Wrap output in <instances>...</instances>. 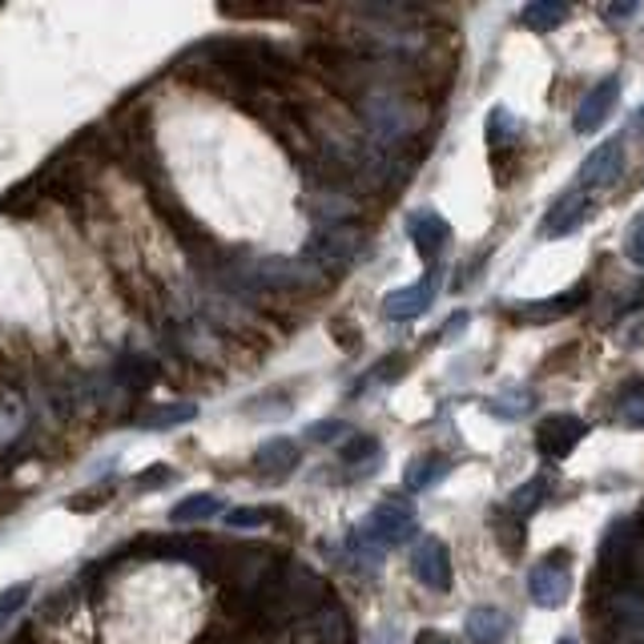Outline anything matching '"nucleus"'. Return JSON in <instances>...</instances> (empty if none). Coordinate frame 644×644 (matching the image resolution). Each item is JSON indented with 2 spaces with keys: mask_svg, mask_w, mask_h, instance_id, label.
<instances>
[{
  "mask_svg": "<svg viewBox=\"0 0 644 644\" xmlns=\"http://www.w3.org/2000/svg\"><path fill=\"white\" fill-rule=\"evenodd\" d=\"M519 21L536 32H552L556 24L568 21V4H556V0H536L528 9H519Z\"/></svg>",
  "mask_w": 644,
  "mask_h": 644,
  "instance_id": "15",
  "label": "nucleus"
},
{
  "mask_svg": "<svg viewBox=\"0 0 644 644\" xmlns=\"http://www.w3.org/2000/svg\"><path fill=\"white\" fill-rule=\"evenodd\" d=\"M524 407H532V395H516V399H492V403H487V412L504 415V419H516Z\"/></svg>",
  "mask_w": 644,
  "mask_h": 644,
  "instance_id": "25",
  "label": "nucleus"
},
{
  "mask_svg": "<svg viewBox=\"0 0 644 644\" xmlns=\"http://www.w3.org/2000/svg\"><path fill=\"white\" fill-rule=\"evenodd\" d=\"M616 101H621V77H604V81H596L588 89V97L581 101V109H576V117H572V129L576 133H596V129L613 117V109H616Z\"/></svg>",
  "mask_w": 644,
  "mask_h": 644,
  "instance_id": "5",
  "label": "nucleus"
},
{
  "mask_svg": "<svg viewBox=\"0 0 644 644\" xmlns=\"http://www.w3.org/2000/svg\"><path fill=\"white\" fill-rule=\"evenodd\" d=\"M343 459H347V464H355V472H367V467H363V459H367L370 467H379V439H370V435H363V439H350L347 447H343Z\"/></svg>",
  "mask_w": 644,
  "mask_h": 644,
  "instance_id": "17",
  "label": "nucleus"
},
{
  "mask_svg": "<svg viewBox=\"0 0 644 644\" xmlns=\"http://www.w3.org/2000/svg\"><path fill=\"white\" fill-rule=\"evenodd\" d=\"M624 169V141H601L592 149L581 166V186L584 190H601V186H613Z\"/></svg>",
  "mask_w": 644,
  "mask_h": 644,
  "instance_id": "7",
  "label": "nucleus"
},
{
  "mask_svg": "<svg viewBox=\"0 0 644 644\" xmlns=\"http://www.w3.org/2000/svg\"><path fill=\"white\" fill-rule=\"evenodd\" d=\"M109 496H113V487H101V492H97V487H93V492H85V496H73V499H69V507H73V512H81V507H93V504L101 507Z\"/></svg>",
  "mask_w": 644,
  "mask_h": 644,
  "instance_id": "26",
  "label": "nucleus"
},
{
  "mask_svg": "<svg viewBox=\"0 0 644 644\" xmlns=\"http://www.w3.org/2000/svg\"><path fill=\"white\" fill-rule=\"evenodd\" d=\"M222 512V499L214 496V492H198V496H186L181 504L169 507V519L174 524H201V519H210Z\"/></svg>",
  "mask_w": 644,
  "mask_h": 644,
  "instance_id": "14",
  "label": "nucleus"
},
{
  "mask_svg": "<svg viewBox=\"0 0 644 644\" xmlns=\"http://www.w3.org/2000/svg\"><path fill=\"white\" fill-rule=\"evenodd\" d=\"M415 644H455V636H447V633H435V628H423V633L415 636Z\"/></svg>",
  "mask_w": 644,
  "mask_h": 644,
  "instance_id": "27",
  "label": "nucleus"
},
{
  "mask_svg": "<svg viewBox=\"0 0 644 644\" xmlns=\"http://www.w3.org/2000/svg\"><path fill=\"white\" fill-rule=\"evenodd\" d=\"M447 472H452V459H447V455H419V459L407 464V487H412V492H427V487L439 484Z\"/></svg>",
  "mask_w": 644,
  "mask_h": 644,
  "instance_id": "13",
  "label": "nucleus"
},
{
  "mask_svg": "<svg viewBox=\"0 0 644 644\" xmlns=\"http://www.w3.org/2000/svg\"><path fill=\"white\" fill-rule=\"evenodd\" d=\"M198 419V403H169V407H153V412L138 415V427L141 432H174L181 423Z\"/></svg>",
  "mask_w": 644,
  "mask_h": 644,
  "instance_id": "12",
  "label": "nucleus"
},
{
  "mask_svg": "<svg viewBox=\"0 0 644 644\" xmlns=\"http://www.w3.org/2000/svg\"><path fill=\"white\" fill-rule=\"evenodd\" d=\"M584 432H588V423L581 419V415H548V419L536 427V447L544 455H568L572 447L581 444Z\"/></svg>",
  "mask_w": 644,
  "mask_h": 644,
  "instance_id": "6",
  "label": "nucleus"
},
{
  "mask_svg": "<svg viewBox=\"0 0 644 644\" xmlns=\"http://www.w3.org/2000/svg\"><path fill=\"white\" fill-rule=\"evenodd\" d=\"M528 596L539 604V608H561V604L568 601V596H572V561H568V552L532 564V572H528Z\"/></svg>",
  "mask_w": 644,
  "mask_h": 644,
  "instance_id": "2",
  "label": "nucleus"
},
{
  "mask_svg": "<svg viewBox=\"0 0 644 644\" xmlns=\"http://www.w3.org/2000/svg\"><path fill=\"white\" fill-rule=\"evenodd\" d=\"M412 572L423 588L447 592L452 588V552L439 536H423L412 552Z\"/></svg>",
  "mask_w": 644,
  "mask_h": 644,
  "instance_id": "3",
  "label": "nucleus"
},
{
  "mask_svg": "<svg viewBox=\"0 0 644 644\" xmlns=\"http://www.w3.org/2000/svg\"><path fill=\"white\" fill-rule=\"evenodd\" d=\"M588 218V194L581 190H564L556 198L548 214H544V222H539V238H568L576 226Z\"/></svg>",
  "mask_w": 644,
  "mask_h": 644,
  "instance_id": "9",
  "label": "nucleus"
},
{
  "mask_svg": "<svg viewBox=\"0 0 644 644\" xmlns=\"http://www.w3.org/2000/svg\"><path fill=\"white\" fill-rule=\"evenodd\" d=\"M29 601H32V584H12V588L0 592V624L12 621Z\"/></svg>",
  "mask_w": 644,
  "mask_h": 644,
  "instance_id": "18",
  "label": "nucleus"
},
{
  "mask_svg": "<svg viewBox=\"0 0 644 644\" xmlns=\"http://www.w3.org/2000/svg\"><path fill=\"white\" fill-rule=\"evenodd\" d=\"M507 633H512V621H507V613H499L496 604H476L464 621V636L472 644H504Z\"/></svg>",
  "mask_w": 644,
  "mask_h": 644,
  "instance_id": "10",
  "label": "nucleus"
},
{
  "mask_svg": "<svg viewBox=\"0 0 644 644\" xmlns=\"http://www.w3.org/2000/svg\"><path fill=\"white\" fill-rule=\"evenodd\" d=\"M338 435H347V423H338V419L315 423V427H307V444H330Z\"/></svg>",
  "mask_w": 644,
  "mask_h": 644,
  "instance_id": "23",
  "label": "nucleus"
},
{
  "mask_svg": "<svg viewBox=\"0 0 644 644\" xmlns=\"http://www.w3.org/2000/svg\"><path fill=\"white\" fill-rule=\"evenodd\" d=\"M621 419L628 423V427H644V392H628L621 403Z\"/></svg>",
  "mask_w": 644,
  "mask_h": 644,
  "instance_id": "24",
  "label": "nucleus"
},
{
  "mask_svg": "<svg viewBox=\"0 0 644 644\" xmlns=\"http://www.w3.org/2000/svg\"><path fill=\"white\" fill-rule=\"evenodd\" d=\"M169 479H174V467H166V464H153V467H146V472H141L138 479H133V492H138V496H146V492H158V487H166Z\"/></svg>",
  "mask_w": 644,
  "mask_h": 644,
  "instance_id": "22",
  "label": "nucleus"
},
{
  "mask_svg": "<svg viewBox=\"0 0 644 644\" xmlns=\"http://www.w3.org/2000/svg\"><path fill=\"white\" fill-rule=\"evenodd\" d=\"M298 444L295 439H286V435H278V439H266L258 452H254V467L262 472V476H270V479H283V476H290L298 467Z\"/></svg>",
  "mask_w": 644,
  "mask_h": 644,
  "instance_id": "11",
  "label": "nucleus"
},
{
  "mask_svg": "<svg viewBox=\"0 0 644 644\" xmlns=\"http://www.w3.org/2000/svg\"><path fill=\"white\" fill-rule=\"evenodd\" d=\"M628 17H636V4H613L608 9V21H628Z\"/></svg>",
  "mask_w": 644,
  "mask_h": 644,
  "instance_id": "28",
  "label": "nucleus"
},
{
  "mask_svg": "<svg viewBox=\"0 0 644 644\" xmlns=\"http://www.w3.org/2000/svg\"><path fill=\"white\" fill-rule=\"evenodd\" d=\"M544 492H548V484H544V476L528 479V484L519 487L516 496H512V507H516L519 516H528V512H536V504L544 499Z\"/></svg>",
  "mask_w": 644,
  "mask_h": 644,
  "instance_id": "20",
  "label": "nucleus"
},
{
  "mask_svg": "<svg viewBox=\"0 0 644 644\" xmlns=\"http://www.w3.org/2000/svg\"><path fill=\"white\" fill-rule=\"evenodd\" d=\"M519 129H524V126H519L516 117H512V109L496 106L492 113H487V146L499 149V146H507V141H516Z\"/></svg>",
  "mask_w": 644,
  "mask_h": 644,
  "instance_id": "16",
  "label": "nucleus"
},
{
  "mask_svg": "<svg viewBox=\"0 0 644 644\" xmlns=\"http://www.w3.org/2000/svg\"><path fill=\"white\" fill-rule=\"evenodd\" d=\"M407 234H412L415 250H419L423 258H432V266H439V250H444L447 238H452V226H447L444 214L415 210L412 218H407Z\"/></svg>",
  "mask_w": 644,
  "mask_h": 644,
  "instance_id": "8",
  "label": "nucleus"
},
{
  "mask_svg": "<svg viewBox=\"0 0 644 644\" xmlns=\"http://www.w3.org/2000/svg\"><path fill=\"white\" fill-rule=\"evenodd\" d=\"M270 516H275L270 507H230L222 519L230 524V528H262Z\"/></svg>",
  "mask_w": 644,
  "mask_h": 644,
  "instance_id": "19",
  "label": "nucleus"
},
{
  "mask_svg": "<svg viewBox=\"0 0 644 644\" xmlns=\"http://www.w3.org/2000/svg\"><path fill=\"white\" fill-rule=\"evenodd\" d=\"M412 536H415V504L403 496H387L383 504H375L367 524L350 536V548H355V556H359L363 564L375 568V564L383 561V552Z\"/></svg>",
  "mask_w": 644,
  "mask_h": 644,
  "instance_id": "1",
  "label": "nucleus"
},
{
  "mask_svg": "<svg viewBox=\"0 0 644 644\" xmlns=\"http://www.w3.org/2000/svg\"><path fill=\"white\" fill-rule=\"evenodd\" d=\"M435 290H439V266H432L423 278H415L412 286H399L392 295L383 298V315L395 318V323H407V318H419L423 310L435 303Z\"/></svg>",
  "mask_w": 644,
  "mask_h": 644,
  "instance_id": "4",
  "label": "nucleus"
},
{
  "mask_svg": "<svg viewBox=\"0 0 644 644\" xmlns=\"http://www.w3.org/2000/svg\"><path fill=\"white\" fill-rule=\"evenodd\" d=\"M624 258L633 266H644V210L633 218V226H628V238H624Z\"/></svg>",
  "mask_w": 644,
  "mask_h": 644,
  "instance_id": "21",
  "label": "nucleus"
}]
</instances>
